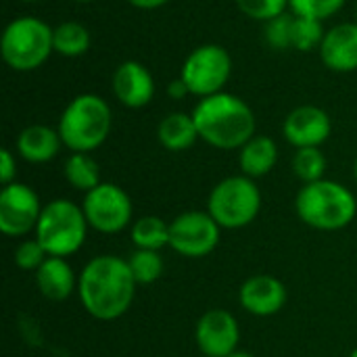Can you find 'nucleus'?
<instances>
[{"label": "nucleus", "mask_w": 357, "mask_h": 357, "mask_svg": "<svg viewBox=\"0 0 357 357\" xmlns=\"http://www.w3.org/2000/svg\"><path fill=\"white\" fill-rule=\"evenodd\" d=\"M136 280L128 259L115 255H98L90 259L77 276V295L84 310L100 320L121 318L134 303Z\"/></svg>", "instance_id": "f257e3e1"}, {"label": "nucleus", "mask_w": 357, "mask_h": 357, "mask_svg": "<svg viewBox=\"0 0 357 357\" xmlns=\"http://www.w3.org/2000/svg\"><path fill=\"white\" fill-rule=\"evenodd\" d=\"M199 138L213 149H243L255 136V113L238 96L220 92L201 98L192 111Z\"/></svg>", "instance_id": "f03ea898"}, {"label": "nucleus", "mask_w": 357, "mask_h": 357, "mask_svg": "<svg viewBox=\"0 0 357 357\" xmlns=\"http://www.w3.org/2000/svg\"><path fill=\"white\" fill-rule=\"evenodd\" d=\"M295 211L303 224L314 230L335 232L347 228L357 215L354 192L333 180L303 184L295 199Z\"/></svg>", "instance_id": "7ed1b4c3"}, {"label": "nucleus", "mask_w": 357, "mask_h": 357, "mask_svg": "<svg viewBox=\"0 0 357 357\" xmlns=\"http://www.w3.org/2000/svg\"><path fill=\"white\" fill-rule=\"evenodd\" d=\"M113 123L111 107L98 94L75 96L59 119L63 146L71 153H92L105 144Z\"/></svg>", "instance_id": "20e7f679"}, {"label": "nucleus", "mask_w": 357, "mask_h": 357, "mask_svg": "<svg viewBox=\"0 0 357 357\" xmlns=\"http://www.w3.org/2000/svg\"><path fill=\"white\" fill-rule=\"evenodd\" d=\"M52 31L46 21L38 17H17L13 19L0 40V54L13 71H33L42 67L54 52Z\"/></svg>", "instance_id": "39448f33"}, {"label": "nucleus", "mask_w": 357, "mask_h": 357, "mask_svg": "<svg viewBox=\"0 0 357 357\" xmlns=\"http://www.w3.org/2000/svg\"><path fill=\"white\" fill-rule=\"evenodd\" d=\"M84 209L67 199H54L42 207L36 238L50 257H69L82 249L88 234Z\"/></svg>", "instance_id": "423d86ee"}, {"label": "nucleus", "mask_w": 357, "mask_h": 357, "mask_svg": "<svg viewBox=\"0 0 357 357\" xmlns=\"http://www.w3.org/2000/svg\"><path fill=\"white\" fill-rule=\"evenodd\" d=\"M261 209V192L253 178L230 176L213 186L207 199L209 215L226 230H241L255 222Z\"/></svg>", "instance_id": "0eeeda50"}, {"label": "nucleus", "mask_w": 357, "mask_h": 357, "mask_svg": "<svg viewBox=\"0 0 357 357\" xmlns=\"http://www.w3.org/2000/svg\"><path fill=\"white\" fill-rule=\"evenodd\" d=\"M232 75V56L220 44L197 46L184 61L180 77L188 92L199 98H207L224 92Z\"/></svg>", "instance_id": "6e6552de"}, {"label": "nucleus", "mask_w": 357, "mask_h": 357, "mask_svg": "<svg viewBox=\"0 0 357 357\" xmlns=\"http://www.w3.org/2000/svg\"><path fill=\"white\" fill-rule=\"evenodd\" d=\"M88 226L102 234H117L132 224L134 207L130 195L111 182H100L86 192L82 203Z\"/></svg>", "instance_id": "1a4fd4ad"}, {"label": "nucleus", "mask_w": 357, "mask_h": 357, "mask_svg": "<svg viewBox=\"0 0 357 357\" xmlns=\"http://www.w3.org/2000/svg\"><path fill=\"white\" fill-rule=\"evenodd\" d=\"M222 228L209 211H184L169 222V247L188 259L207 257L220 245Z\"/></svg>", "instance_id": "9d476101"}, {"label": "nucleus", "mask_w": 357, "mask_h": 357, "mask_svg": "<svg viewBox=\"0 0 357 357\" xmlns=\"http://www.w3.org/2000/svg\"><path fill=\"white\" fill-rule=\"evenodd\" d=\"M42 213L40 197L27 184L13 182L0 192V230L6 236H25L36 232Z\"/></svg>", "instance_id": "9b49d317"}, {"label": "nucleus", "mask_w": 357, "mask_h": 357, "mask_svg": "<svg viewBox=\"0 0 357 357\" xmlns=\"http://www.w3.org/2000/svg\"><path fill=\"white\" fill-rule=\"evenodd\" d=\"M195 341L205 357L232 356L241 341L238 322L228 310H209L197 322Z\"/></svg>", "instance_id": "f8f14e48"}, {"label": "nucleus", "mask_w": 357, "mask_h": 357, "mask_svg": "<svg viewBox=\"0 0 357 357\" xmlns=\"http://www.w3.org/2000/svg\"><path fill=\"white\" fill-rule=\"evenodd\" d=\"M333 132V121L328 113L314 105H301L293 109L284 123L282 134L289 144L295 149H310V146H322Z\"/></svg>", "instance_id": "ddd939ff"}, {"label": "nucleus", "mask_w": 357, "mask_h": 357, "mask_svg": "<svg viewBox=\"0 0 357 357\" xmlns=\"http://www.w3.org/2000/svg\"><path fill=\"white\" fill-rule=\"evenodd\" d=\"M115 98L128 109H142L155 96L153 73L138 61H123L111 79Z\"/></svg>", "instance_id": "4468645a"}, {"label": "nucleus", "mask_w": 357, "mask_h": 357, "mask_svg": "<svg viewBox=\"0 0 357 357\" xmlns=\"http://www.w3.org/2000/svg\"><path fill=\"white\" fill-rule=\"evenodd\" d=\"M238 301L245 312L268 318L278 314L287 303V287L270 274H257L243 282L238 291Z\"/></svg>", "instance_id": "2eb2a0df"}, {"label": "nucleus", "mask_w": 357, "mask_h": 357, "mask_svg": "<svg viewBox=\"0 0 357 357\" xmlns=\"http://www.w3.org/2000/svg\"><path fill=\"white\" fill-rule=\"evenodd\" d=\"M322 63L337 73L357 69V23H339L324 33L320 44Z\"/></svg>", "instance_id": "dca6fc26"}, {"label": "nucleus", "mask_w": 357, "mask_h": 357, "mask_svg": "<svg viewBox=\"0 0 357 357\" xmlns=\"http://www.w3.org/2000/svg\"><path fill=\"white\" fill-rule=\"evenodd\" d=\"M63 146L59 130H52L50 126L33 123L21 130L17 136V153L27 163H48L52 161Z\"/></svg>", "instance_id": "f3484780"}, {"label": "nucleus", "mask_w": 357, "mask_h": 357, "mask_svg": "<svg viewBox=\"0 0 357 357\" xmlns=\"http://www.w3.org/2000/svg\"><path fill=\"white\" fill-rule=\"evenodd\" d=\"M36 284L48 301H65L77 291V278L65 257H48L36 272Z\"/></svg>", "instance_id": "a211bd4d"}, {"label": "nucleus", "mask_w": 357, "mask_h": 357, "mask_svg": "<svg viewBox=\"0 0 357 357\" xmlns=\"http://www.w3.org/2000/svg\"><path fill=\"white\" fill-rule=\"evenodd\" d=\"M278 161V146L268 136H253L238 155V165L243 176L247 178H264L268 176Z\"/></svg>", "instance_id": "6ab92c4d"}, {"label": "nucleus", "mask_w": 357, "mask_h": 357, "mask_svg": "<svg viewBox=\"0 0 357 357\" xmlns=\"http://www.w3.org/2000/svg\"><path fill=\"white\" fill-rule=\"evenodd\" d=\"M157 138L161 142L163 149L172 151V153H180V151H188L197 140H199V130L195 123L192 113H169L159 121L157 128Z\"/></svg>", "instance_id": "aec40b11"}, {"label": "nucleus", "mask_w": 357, "mask_h": 357, "mask_svg": "<svg viewBox=\"0 0 357 357\" xmlns=\"http://www.w3.org/2000/svg\"><path fill=\"white\" fill-rule=\"evenodd\" d=\"M54 52L67 59H75L88 52L90 48V31L86 25L77 21H63L52 31Z\"/></svg>", "instance_id": "412c9836"}, {"label": "nucleus", "mask_w": 357, "mask_h": 357, "mask_svg": "<svg viewBox=\"0 0 357 357\" xmlns=\"http://www.w3.org/2000/svg\"><path fill=\"white\" fill-rule=\"evenodd\" d=\"M65 180L82 192H90L100 184V167L90 153H71L63 165Z\"/></svg>", "instance_id": "4be33fe9"}, {"label": "nucleus", "mask_w": 357, "mask_h": 357, "mask_svg": "<svg viewBox=\"0 0 357 357\" xmlns=\"http://www.w3.org/2000/svg\"><path fill=\"white\" fill-rule=\"evenodd\" d=\"M130 236L136 249L161 251L169 245V224L157 215H144L132 224Z\"/></svg>", "instance_id": "5701e85b"}, {"label": "nucleus", "mask_w": 357, "mask_h": 357, "mask_svg": "<svg viewBox=\"0 0 357 357\" xmlns=\"http://www.w3.org/2000/svg\"><path fill=\"white\" fill-rule=\"evenodd\" d=\"M128 266L134 274V280L138 284H153L161 278L165 264L159 251H149V249H136L128 257Z\"/></svg>", "instance_id": "b1692460"}, {"label": "nucleus", "mask_w": 357, "mask_h": 357, "mask_svg": "<svg viewBox=\"0 0 357 357\" xmlns=\"http://www.w3.org/2000/svg\"><path fill=\"white\" fill-rule=\"evenodd\" d=\"M293 172L303 184H312L318 180H324L326 172V157L320 151V146L310 149H297L293 157Z\"/></svg>", "instance_id": "393cba45"}, {"label": "nucleus", "mask_w": 357, "mask_h": 357, "mask_svg": "<svg viewBox=\"0 0 357 357\" xmlns=\"http://www.w3.org/2000/svg\"><path fill=\"white\" fill-rule=\"evenodd\" d=\"M322 21L310 19V17H297L293 19V50L310 52L314 48H320L324 40Z\"/></svg>", "instance_id": "a878e982"}, {"label": "nucleus", "mask_w": 357, "mask_h": 357, "mask_svg": "<svg viewBox=\"0 0 357 357\" xmlns=\"http://www.w3.org/2000/svg\"><path fill=\"white\" fill-rule=\"evenodd\" d=\"M345 0H289V8L297 17H310L316 21L331 19L343 8Z\"/></svg>", "instance_id": "bb28decb"}, {"label": "nucleus", "mask_w": 357, "mask_h": 357, "mask_svg": "<svg viewBox=\"0 0 357 357\" xmlns=\"http://www.w3.org/2000/svg\"><path fill=\"white\" fill-rule=\"evenodd\" d=\"M234 2L243 15L264 23L280 17L289 8V0H234Z\"/></svg>", "instance_id": "cd10ccee"}, {"label": "nucleus", "mask_w": 357, "mask_h": 357, "mask_svg": "<svg viewBox=\"0 0 357 357\" xmlns=\"http://www.w3.org/2000/svg\"><path fill=\"white\" fill-rule=\"evenodd\" d=\"M293 19H295V15L282 13L280 17L266 23L264 36H266V42L274 50H291L293 48Z\"/></svg>", "instance_id": "c85d7f7f"}, {"label": "nucleus", "mask_w": 357, "mask_h": 357, "mask_svg": "<svg viewBox=\"0 0 357 357\" xmlns=\"http://www.w3.org/2000/svg\"><path fill=\"white\" fill-rule=\"evenodd\" d=\"M50 255L46 253V249L40 245V241L33 236V238H27L23 241L17 249H15V264L25 270V272H38L40 266L48 259Z\"/></svg>", "instance_id": "c756f323"}, {"label": "nucleus", "mask_w": 357, "mask_h": 357, "mask_svg": "<svg viewBox=\"0 0 357 357\" xmlns=\"http://www.w3.org/2000/svg\"><path fill=\"white\" fill-rule=\"evenodd\" d=\"M17 176V159L13 157V153L8 149L0 151V182L2 186L13 184Z\"/></svg>", "instance_id": "7c9ffc66"}, {"label": "nucleus", "mask_w": 357, "mask_h": 357, "mask_svg": "<svg viewBox=\"0 0 357 357\" xmlns=\"http://www.w3.org/2000/svg\"><path fill=\"white\" fill-rule=\"evenodd\" d=\"M167 94H169L172 98L180 100V98H184V96H186V94H190V92H188V88H186L184 79H182V77H178V79L169 82V86H167Z\"/></svg>", "instance_id": "2f4dec72"}, {"label": "nucleus", "mask_w": 357, "mask_h": 357, "mask_svg": "<svg viewBox=\"0 0 357 357\" xmlns=\"http://www.w3.org/2000/svg\"><path fill=\"white\" fill-rule=\"evenodd\" d=\"M126 2L132 4L134 8H140V10H155V8L165 6L169 0H126Z\"/></svg>", "instance_id": "473e14b6"}, {"label": "nucleus", "mask_w": 357, "mask_h": 357, "mask_svg": "<svg viewBox=\"0 0 357 357\" xmlns=\"http://www.w3.org/2000/svg\"><path fill=\"white\" fill-rule=\"evenodd\" d=\"M228 357H255L253 354H249V351H241V349H236L232 356H228Z\"/></svg>", "instance_id": "72a5a7b5"}, {"label": "nucleus", "mask_w": 357, "mask_h": 357, "mask_svg": "<svg viewBox=\"0 0 357 357\" xmlns=\"http://www.w3.org/2000/svg\"><path fill=\"white\" fill-rule=\"evenodd\" d=\"M73 2H82V4H88V2H96V0H73Z\"/></svg>", "instance_id": "f704fd0d"}, {"label": "nucleus", "mask_w": 357, "mask_h": 357, "mask_svg": "<svg viewBox=\"0 0 357 357\" xmlns=\"http://www.w3.org/2000/svg\"><path fill=\"white\" fill-rule=\"evenodd\" d=\"M354 174H356V182H357V159H356V165H354Z\"/></svg>", "instance_id": "c9c22d12"}, {"label": "nucleus", "mask_w": 357, "mask_h": 357, "mask_svg": "<svg viewBox=\"0 0 357 357\" xmlns=\"http://www.w3.org/2000/svg\"><path fill=\"white\" fill-rule=\"evenodd\" d=\"M349 357H357V349H354V351H351V356Z\"/></svg>", "instance_id": "e433bc0d"}, {"label": "nucleus", "mask_w": 357, "mask_h": 357, "mask_svg": "<svg viewBox=\"0 0 357 357\" xmlns=\"http://www.w3.org/2000/svg\"><path fill=\"white\" fill-rule=\"evenodd\" d=\"M21 2H38V0H21Z\"/></svg>", "instance_id": "4c0bfd02"}, {"label": "nucleus", "mask_w": 357, "mask_h": 357, "mask_svg": "<svg viewBox=\"0 0 357 357\" xmlns=\"http://www.w3.org/2000/svg\"><path fill=\"white\" fill-rule=\"evenodd\" d=\"M356 23H357V4H356Z\"/></svg>", "instance_id": "58836bf2"}]
</instances>
